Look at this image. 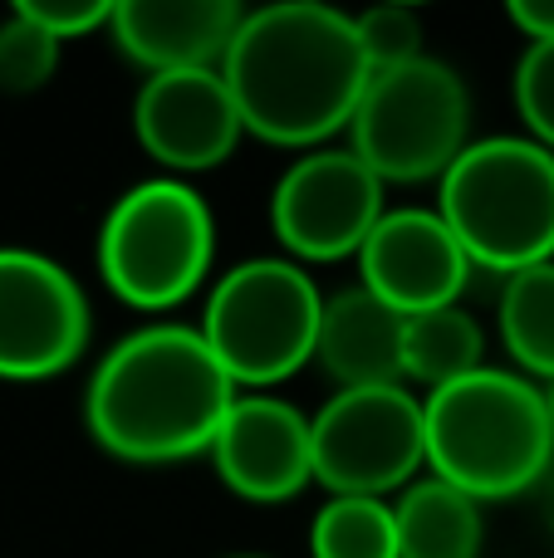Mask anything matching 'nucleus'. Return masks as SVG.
Wrapping results in <instances>:
<instances>
[{
    "instance_id": "obj_1",
    "label": "nucleus",
    "mask_w": 554,
    "mask_h": 558,
    "mask_svg": "<svg viewBox=\"0 0 554 558\" xmlns=\"http://www.w3.org/2000/svg\"><path fill=\"white\" fill-rule=\"evenodd\" d=\"M221 78L245 118V133L275 147H314L353 123L373 69L353 15L314 0L245 10Z\"/></svg>"
},
{
    "instance_id": "obj_2",
    "label": "nucleus",
    "mask_w": 554,
    "mask_h": 558,
    "mask_svg": "<svg viewBox=\"0 0 554 558\" xmlns=\"http://www.w3.org/2000/svg\"><path fill=\"white\" fill-rule=\"evenodd\" d=\"M236 383L192 324H147L108 348L84 392L88 436L133 465L212 456Z\"/></svg>"
},
{
    "instance_id": "obj_3",
    "label": "nucleus",
    "mask_w": 554,
    "mask_h": 558,
    "mask_svg": "<svg viewBox=\"0 0 554 558\" xmlns=\"http://www.w3.org/2000/svg\"><path fill=\"white\" fill-rule=\"evenodd\" d=\"M427 412V465L437 481L471 500H510L535 490L554 465L550 392L530 377L481 367L422 397Z\"/></svg>"
},
{
    "instance_id": "obj_4",
    "label": "nucleus",
    "mask_w": 554,
    "mask_h": 558,
    "mask_svg": "<svg viewBox=\"0 0 554 558\" xmlns=\"http://www.w3.org/2000/svg\"><path fill=\"white\" fill-rule=\"evenodd\" d=\"M442 221L471 265L520 275L554 260V153L535 137H481L442 177Z\"/></svg>"
},
{
    "instance_id": "obj_5",
    "label": "nucleus",
    "mask_w": 554,
    "mask_h": 558,
    "mask_svg": "<svg viewBox=\"0 0 554 558\" xmlns=\"http://www.w3.org/2000/svg\"><path fill=\"white\" fill-rule=\"evenodd\" d=\"M216 255L212 206L177 177L137 182L108 206L98 231V275L123 304L162 314L202 289Z\"/></svg>"
},
{
    "instance_id": "obj_6",
    "label": "nucleus",
    "mask_w": 554,
    "mask_h": 558,
    "mask_svg": "<svg viewBox=\"0 0 554 558\" xmlns=\"http://www.w3.org/2000/svg\"><path fill=\"white\" fill-rule=\"evenodd\" d=\"M324 294L300 260H245L216 279L202 338L236 387H275L320 353Z\"/></svg>"
},
{
    "instance_id": "obj_7",
    "label": "nucleus",
    "mask_w": 554,
    "mask_h": 558,
    "mask_svg": "<svg viewBox=\"0 0 554 558\" xmlns=\"http://www.w3.org/2000/svg\"><path fill=\"white\" fill-rule=\"evenodd\" d=\"M349 133L353 153L383 186H418L432 177L442 182L471 147V94L457 69L422 54L402 69L373 74Z\"/></svg>"
},
{
    "instance_id": "obj_8",
    "label": "nucleus",
    "mask_w": 554,
    "mask_h": 558,
    "mask_svg": "<svg viewBox=\"0 0 554 558\" xmlns=\"http://www.w3.org/2000/svg\"><path fill=\"white\" fill-rule=\"evenodd\" d=\"M427 465V412L408 387H339L314 412V481L329 495L383 500Z\"/></svg>"
},
{
    "instance_id": "obj_9",
    "label": "nucleus",
    "mask_w": 554,
    "mask_h": 558,
    "mask_svg": "<svg viewBox=\"0 0 554 558\" xmlns=\"http://www.w3.org/2000/svg\"><path fill=\"white\" fill-rule=\"evenodd\" d=\"M383 216V182L353 147H320L300 157L270 192L275 235L294 260L310 265L359 255Z\"/></svg>"
},
{
    "instance_id": "obj_10",
    "label": "nucleus",
    "mask_w": 554,
    "mask_h": 558,
    "mask_svg": "<svg viewBox=\"0 0 554 558\" xmlns=\"http://www.w3.org/2000/svg\"><path fill=\"white\" fill-rule=\"evenodd\" d=\"M88 348V299L79 279L39 251H0V377L39 383Z\"/></svg>"
},
{
    "instance_id": "obj_11",
    "label": "nucleus",
    "mask_w": 554,
    "mask_h": 558,
    "mask_svg": "<svg viewBox=\"0 0 554 558\" xmlns=\"http://www.w3.org/2000/svg\"><path fill=\"white\" fill-rule=\"evenodd\" d=\"M133 133L153 162L172 172H212L245 137V118L221 69L153 74L133 98Z\"/></svg>"
},
{
    "instance_id": "obj_12",
    "label": "nucleus",
    "mask_w": 554,
    "mask_h": 558,
    "mask_svg": "<svg viewBox=\"0 0 554 558\" xmlns=\"http://www.w3.org/2000/svg\"><path fill=\"white\" fill-rule=\"evenodd\" d=\"M212 465L251 505L294 500L314 481V422L275 392H241L212 441Z\"/></svg>"
},
{
    "instance_id": "obj_13",
    "label": "nucleus",
    "mask_w": 554,
    "mask_h": 558,
    "mask_svg": "<svg viewBox=\"0 0 554 558\" xmlns=\"http://www.w3.org/2000/svg\"><path fill=\"white\" fill-rule=\"evenodd\" d=\"M363 289L393 304L402 318L451 308L467 289L471 255L442 221V211L427 206H398L373 226L369 245L359 251Z\"/></svg>"
},
{
    "instance_id": "obj_14",
    "label": "nucleus",
    "mask_w": 554,
    "mask_h": 558,
    "mask_svg": "<svg viewBox=\"0 0 554 558\" xmlns=\"http://www.w3.org/2000/svg\"><path fill=\"white\" fill-rule=\"evenodd\" d=\"M245 10L236 0H118L113 45L153 74L221 69Z\"/></svg>"
},
{
    "instance_id": "obj_15",
    "label": "nucleus",
    "mask_w": 554,
    "mask_h": 558,
    "mask_svg": "<svg viewBox=\"0 0 554 558\" xmlns=\"http://www.w3.org/2000/svg\"><path fill=\"white\" fill-rule=\"evenodd\" d=\"M402 343H408V318L383 304L373 289L359 284L324 299L314 357L339 387H408Z\"/></svg>"
},
{
    "instance_id": "obj_16",
    "label": "nucleus",
    "mask_w": 554,
    "mask_h": 558,
    "mask_svg": "<svg viewBox=\"0 0 554 558\" xmlns=\"http://www.w3.org/2000/svg\"><path fill=\"white\" fill-rule=\"evenodd\" d=\"M393 514H398L402 558H481V539H486L481 500L437 475L412 481Z\"/></svg>"
},
{
    "instance_id": "obj_17",
    "label": "nucleus",
    "mask_w": 554,
    "mask_h": 558,
    "mask_svg": "<svg viewBox=\"0 0 554 558\" xmlns=\"http://www.w3.org/2000/svg\"><path fill=\"white\" fill-rule=\"evenodd\" d=\"M402 367H408V383H422L432 392L451 387L486 367V333H481V324L461 304L418 314V318H408Z\"/></svg>"
},
{
    "instance_id": "obj_18",
    "label": "nucleus",
    "mask_w": 554,
    "mask_h": 558,
    "mask_svg": "<svg viewBox=\"0 0 554 558\" xmlns=\"http://www.w3.org/2000/svg\"><path fill=\"white\" fill-rule=\"evenodd\" d=\"M501 343L526 373L554 383V260L506 279L496 304Z\"/></svg>"
},
{
    "instance_id": "obj_19",
    "label": "nucleus",
    "mask_w": 554,
    "mask_h": 558,
    "mask_svg": "<svg viewBox=\"0 0 554 558\" xmlns=\"http://www.w3.org/2000/svg\"><path fill=\"white\" fill-rule=\"evenodd\" d=\"M314 558H402L398 549V514L388 500L363 495H334L310 524Z\"/></svg>"
},
{
    "instance_id": "obj_20",
    "label": "nucleus",
    "mask_w": 554,
    "mask_h": 558,
    "mask_svg": "<svg viewBox=\"0 0 554 558\" xmlns=\"http://www.w3.org/2000/svg\"><path fill=\"white\" fill-rule=\"evenodd\" d=\"M55 69L59 39L39 29L29 15L10 10V20H0V88L5 94H35L55 78Z\"/></svg>"
},
{
    "instance_id": "obj_21",
    "label": "nucleus",
    "mask_w": 554,
    "mask_h": 558,
    "mask_svg": "<svg viewBox=\"0 0 554 558\" xmlns=\"http://www.w3.org/2000/svg\"><path fill=\"white\" fill-rule=\"evenodd\" d=\"M353 29H359L363 59H369L373 74H388V69L422 59V20L408 5H373L353 15Z\"/></svg>"
},
{
    "instance_id": "obj_22",
    "label": "nucleus",
    "mask_w": 554,
    "mask_h": 558,
    "mask_svg": "<svg viewBox=\"0 0 554 558\" xmlns=\"http://www.w3.org/2000/svg\"><path fill=\"white\" fill-rule=\"evenodd\" d=\"M516 108L530 137L554 153V45H530L516 64Z\"/></svg>"
},
{
    "instance_id": "obj_23",
    "label": "nucleus",
    "mask_w": 554,
    "mask_h": 558,
    "mask_svg": "<svg viewBox=\"0 0 554 558\" xmlns=\"http://www.w3.org/2000/svg\"><path fill=\"white\" fill-rule=\"evenodd\" d=\"M113 5L118 0H20V15H29L39 29L64 45V39H79V35H94V29H108L113 25Z\"/></svg>"
},
{
    "instance_id": "obj_24",
    "label": "nucleus",
    "mask_w": 554,
    "mask_h": 558,
    "mask_svg": "<svg viewBox=\"0 0 554 558\" xmlns=\"http://www.w3.org/2000/svg\"><path fill=\"white\" fill-rule=\"evenodd\" d=\"M506 20L530 45H554V0H510Z\"/></svg>"
},
{
    "instance_id": "obj_25",
    "label": "nucleus",
    "mask_w": 554,
    "mask_h": 558,
    "mask_svg": "<svg viewBox=\"0 0 554 558\" xmlns=\"http://www.w3.org/2000/svg\"><path fill=\"white\" fill-rule=\"evenodd\" d=\"M231 558H265V554H231Z\"/></svg>"
},
{
    "instance_id": "obj_26",
    "label": "nucleus",
    "mask_w": 554,
    "mask_h": 558,
    "mask_svg": "<svg viewBox=\"0 0 554 558\" xmlns=\"http://www.w3.org/2000/svg\"><path fill=\"white\" fill-rule=\"evenodd\" d=\"M550 412H554V383H550Z\"/></svg>"
}]
</instances>
